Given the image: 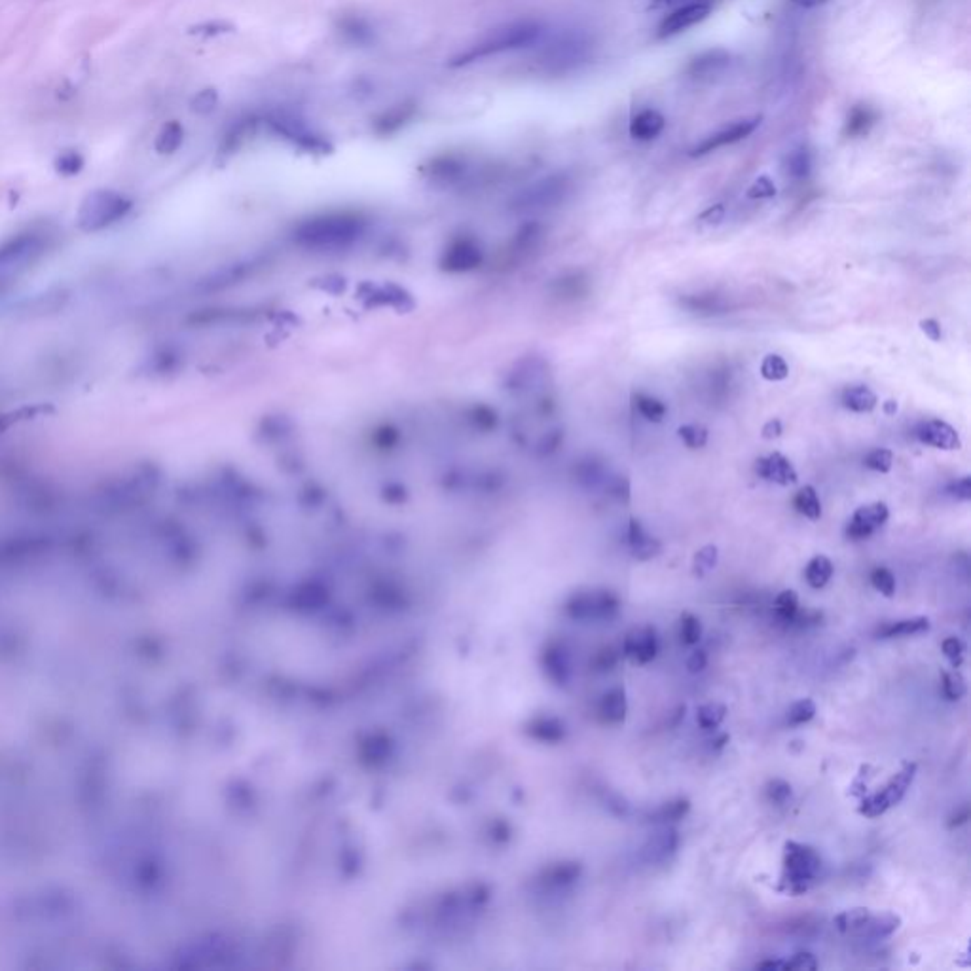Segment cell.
I'll use <instances>...</instances> for the list:
<instances>
[{
  "instance_id": "obj_55",
  "label": "cell",
  "mask_w": 971,
  "mask_h": 971,
  "mask_svg": "<svg viewBox=\"0 0 971 971\" xmlns=\"http://www.w3.org/2000/svg\"><path fill=\"white\" fill-rule=\"evenodd\" d=\"M723 216H725V207H723L721 204H717V205H714V207H710V209H706L698 218L702 220V223L719 225L721 220H723Z\"/></svg>"
},
{
  "instance_id": "obj_16",
  "label": "cell",
  "mask_w": 971,
  "mask_h": 971,
  "mask_svg": "<svg viewBox=\"0 0 971 971\" xmlns=\"http://www.w3.org/2000/svg\"><path fill=\"white\" fill-rule=\"evenodd\" d=\"M754 471H756V475L759 478H763L766 482L780 484V485H791V484H796L799 480V475H797L796 467H793L791 461L786 455H782L780 452L768 454L765 457L756 459Z\"/></svg>"
},
{
  "instance_id": "obj_3",
  "label": "cell",
  "mask_w": 971,
  "mask_h": 971,
  "mask_svg": "<svg viewBox=\"0 0 971 971\" xmlns=\"http://www.w3.org/2000/svg\"><path fill=\"white\" fill-rule=\"evenodd\" d=\"M131 209H134V202L125 194L101 188L84 197L78 207L76 223L82 232L95 234L122 223Z\"/></svg>"
},
{
  "instance_id": "obj_31",
  "label": "cell",
  "mask_w": 971,
  "mask_h": 971,
  "mask_svg": "<svg viewBox=\"0 0 971 971\" xmlns=\"http://www.w3.org/2000/svg\"><path fill=\"white\" fill-rule=\"evenodd\" d=\"M634 401H636L637 412L642 414L647 419V422H651V424H660L662 419H665L666 412H668L665 403H662L660 399H656V396H651V395H646V393L634 395Z\"/></svg>"
},
{
  "instance_id": "obj_28",
  "label": "cell",
  "mask_w": 971,
  "mask_h": 971,
  "mask_svg": "<svg viewBox=\"0 0 971 971\" xmlns=\"http://www.w3.org/2000/svg\"><path fill=\"white\" fill-rule=\"evenodd\" d=\"M480 260V253L476 247H473L467 241H459L455 247L450 249L446 255V264L450 270H469L475 268V264Z\"/></svg>"
},
{
  "instance_id": "obj_12",
  "label": "cell",
  "mask_w": 971,
  "mask_h": 971,
  "mask_svg": "<svg viewBox=\"0 0 971 971\" xmlns=\"http://www.w3.org/2000/svg\"><path fill=\"white\" fill-rule=\"evenodd\" d=\"M710 12H712V6L708 3H693L687 6H679L670 15L662 19V24L656 29V36L658 38L674 36L681 31L700 24V21H704L710 15Z\"/></svg>"
},
{
  "instance_id": "obj_50",
  "label": "cell",
  "mask_w": 971,
  "mask_h": 971,
  "mask_svg": "<svg viewBox=\"0 0 971 971\" xmlns=\"http://www.w3.org/2000/svg\"><path fill=\"white\" fill-rule=\"evenodd\" d=\"M818 969L816 956L810 953H797L791 960H786V971H814Z\"/></svg>"
},
{
  "instance_id": "obj_53",
  "label": "cell",
  "mask_w": 971,
  "mask_h": 971,
  "mask_svg": "<svg viewBox=\"0 0 971 971\" xmlns=\"http://www.w3.org/2000/svg\"><path fill=\"white\" fill-rule=\"evenodd\" d=\"M922 333L928 336L932 342H941L943 340V330H941V325L936 321V319H922L918 323Z\"/></svg>"
},
{
  "instance_id": "obj_19",
  "label": "cell",
  "mask_w": 971,
  "mask_h": 971,
  "mask_svg": "<svg viewBox=\"0 0 971 971\" xmlns=\"http://www.w3.org/2000/svg\"><path fill=\"white\" fill-rule=\"evenodd\" d=\"M666 120L658 110L646 108L642 113H637L630 122V137L636 141H653L656 139L662 131H665Z\"/></svg>"
},
{
  "instance_id": "obj_24",
  "label": "cell",
  "mask_w": 971,
  "mask_h": 971,
  "mask_svg": "<svg viewBox=\"0 0 971 971\" xmlns=\"http://www.w3.org/2000/svg\"><path fill=\"white\" fill-rule=\"evenodd\" d=\"M899 926H901V918L894 913H882L876 916L871 915L869 920L857 930V934L867 939H885L892 936L894 932H897Z\"/></svg>"
},
{
  "instance_id": "obj_29",
  "label": "cell",
  "mask_w": 971,
  "mask_h": 971,
  "mask_svg": "<svg viewBox=\"0 0 971 971\" xmlns=\"http://www.w3.org/2000/svg\"><path fill=\"white\" fill-rule=\"evenodd\" d=\"M689 810H691V801L681 797V799H674V801L660 805L656 810H653L647 816V818H649V822H656V824L677 822L681 818H686V816L689 814Z\"/></svg>"
},
{
  "instance_id": "obj_45",
  "label": "cell",
  "mask_w": 971,
  "mask_h": 971,
  "mask_svg": "<svg viewBox=\"0 0 971 971\" xmlns=\"http://www.w3.org/2000/svg\"><path fill=\"white\" fill-rule=\"evenodd\" d=\"M776 185L770 181V176L763 175L759 176V179H756V183L747 188L746 195L749 197V200H770V197L776 195Z\"/></svg>"
},
{
  "instance_id": "obj_57",
  "label": "cell",
  "mask_w": 971,
  "mask_h": 971,
  "mask_svg": "<svg viewBox=\"0 0 971 971\" xmlns=\"http://www.w3.org/2000/svg\"><path fill=\"white\" fill-rule=\"evenodd\" d=\"M782 433H784V427H782L780 419H770V422H766L763 425V438H766V440H775Z\"/></svg>"
},
{
  "instance_id": "obj_47",
  "label": "cell",
  "mask_w": 971,
  "mask_h": 971,
  "mask_svg": "<svg viewBox=\"0 0 971 971\" xmlns=\"http://www.w3.org/2000/svg\"><path fill=\"white\" fill-rule=\"evenodd\" d=\"M619 660H621V651L616 647H613V646H607V647H604V649H600L598 653H596L592 665H594L596 670L609 672L616 665H619Z\"/></svg>"
},
{
  "instance_id": "obj_15",
  "label": "cell",
  "mask_w": 971,
  "mask_h": 971,
  "mask_svg": "<svg viewBox=\"0 0 971 971\" xmlns=\"http://www.w3.org/2000/svg\"><path fill=\"white\" fill-rule=\"evenodd\" d=\"M915 436L920 440L922 445L934 446L937 450H960L962 448V440H960L958 431L953 425H948L946 422H941V419H928V422H922L916 427Z\"/></svg>"
},
{
  "instance_id": "obj_5",
  "label": "cell",
  "mask_w": 971,
  "mask_h": 971,
  "mask_svg": "<svg viewBox=\"0 0 971 971\" xmlns=\"http://www.w3.org/2000/svg\"><path fill=\"white\" fill-rule=\"evenodd\" d=\"M539 36H541V25L536 24V21H518V24H511L485 36L467 54L457 57V63L459 65L471 63V61L497 55L509 50L524 48V46H529V44H534Z\"/></svg>"
},
{
  "instance_id": "obj_60",
  "label": "cell",
  "mask_w": 971,
  "mask_h": 971,
  "mask_svg": "<svg viewBox=\"0 0 971 971\" xmlns=\"http://www.w3.org/2000/svg\"><path fill=\"white\" fill-rule=\"evenodd\" d=\"M693 3H696V0H665V5H668V6H677V8H679V6L693 5Z\"/></svg>"
},
{
  "instance_id": "obj_27",
  "label": "cell",
  "mask_w": 971,
  "mask_h": 971,
  "mask_svg": "<svg viewBox=\"0 0 971 971\" xmlns=\"http://www.w3.org/2000/svg\"><path fill=\"white\" fill-rule=\"evenodd\" d=\"M831 577H833V564H831V560H829L827 556H824V555L814 556V558L808 562L806 569H805V579H806V583H808L812 588H816V590L824 588V586L831 581Z\"/></svg>"
},
{
  "instance_id": "obj_17",
  "label": "cell",
  "mask_w": 971,
  "mask_h": 971,
  "mask_svg": "<svg viewBox=\"0 0 971 971\" xmlns=\"http://www.w3.org/2000/svg\"><path fill=\"white\" fill-rule=\"evenodd\" d=\"M626 543H628V548H630V555L639 560V562H647V560H653L660 555L662 550V545L656 537L649 536L642 522H639L637 518H630L628 520V527H626Z\"/></svg>"
},
{
  "instance_id": "obj_7",
  "label": "cell",
  "mask_w": 971,
  "mask_h": 971,
  "mask_svg": "<svg viewBox=\"0 0 971 971\" xmlns=\"http://www.w3.org/2000/svg\"><path fill=\"white\" fill-rule=\"evenodd\" d=\"M592 42L581 31H567L560 35L543 54V63L548 71L566 73L586 63L590 57Z\"/></svg>"
},
{
  "instance_id": "obj_11",
  "label": "cell",
  "mask_w": 971,
  "mask_h": 971,
  "mask_svg": "<svg viewBox=\"0 0 971 971\" xmlns=\"http://www.w3.org/2000/svg\"><path fill=\"white\" fill-rule=\"evenodd\" d=\"M888 518H890V509L886 503L875 501V503L859 506L846 526V537L852 541H864L871 537L876 529L885 526Z\"/></svg>"
},
{
  "instance_id": "obj_21",
  "label": "cell",
  "mask_w": 971,
  "mask_h": 971,
  "mask_svg": "<svg viewBox=\"0 0 971 971\" xmlns=\"http://www.w3.org/2000/svg\"><path fill=\"white\" fill-rule=\"evenodd\" d=\"M567 192V179L566 176H550L546 181H541L536 188L529 190L524 197V202L529 205H548L558 202L560 197Z\"/></svg>"
},
{
  "instance_id": "obj_38",
  "label": "cell",
  "mask_w": 971,
  "mask_h": 971,
  "mask_svg": "<svg viewBox=\"0 0 971 971\" xmlns=\"http://www.w3.org/2000/svg\"><path fill=\"white\" fill-rule=\"evenodd\" d=\"M719 558V550L716 545H706L695 555L693 560V573L696 577H706L716 567Z\"/></svg>"
},
{
  "instance_id": "obj_56",
  "label": "cell",
  "mask_w": 971,
  "mask_h": 971,
  "mask_svg": "<svg viewBox=\"0 0 971 971\" xmlns=\"http://www.w3.org/2000/svg\"><path fill=\"white\" fill-rule=\"evenodd\" d=\"M969 814H971V810H969V805H962V806H960V808H958V810H956V812H955V814L951 816V818H948V827H951V829H955V827H960V826L967 824V820H969Z\"/></svg>"
},
{
  "instance_id": "obj_58",
  "label": "cell",
  "mask_w": 971,
  "mask_h": 971,
  "mask_svg": "<svg viewBox=\"0 0 971 971\" xmlns=\"http://www.w3.org/2000/svg\"><path fill=\"white\" fill-rule=\"evenodd\" d=\"M756 967L765 969V971H786V962L784 960H763Z\"/></svg>"
},
{
  "instance_id": "obj_43",
  "label": "cell",
  "mask_w": 971,
  "mask_h": 971,
  "mask_svg": "<svg viewBox=\"0 0 971 971\" xmlns=\"http://www.w3.org/2000/svg\"><path fill=\"white\" fill-rule=\"evenodd\" d=\"M871 585L880 592L885 594L886 598H892V596L896 594V577L894 573L888 569V567H875L871 571Z\"/></svg>"
},
{
  "instance_id": "obj_48",
  "label": "cell",
  "mask_w": 971,
  "mask_h": 971,
  "mask_svg": "<svg viewBox=\"0 0 971 971\" xmlns=\"http://www.w3.org/2000/svg\"><path fill=\"white\" fill-rule=\"evenodd\" d=\"M945 494L951 496L956 501H969L971 499V476H962L958 480H953L945 488Z\"/></svg>"
},
{
  "instance_id": "obj_4",
  "label": "cell",
  "mask_w": 971,
  "mask_h": 971,
  "mask_svg": "<svg viewBox=\"0 0 971 971\" xmlns=\"http://www.w3.org/2000/svg\"><path fill=\"white\" fill-rule=\"evenodd\" d=\"M363 232L361 218L347 213L323 215L298 228V239L310 247H344Z\"/></svg>"
},
{
  "instance_id": "obj_54",
  "label": "cell",
  "mask_w": 971,
  "mask_h": 971,
  "mask_svg": "<svg viewBox=\"0 0 971 971\" xmlns=\"http://www.w3.org/2000/svg\"><path fill=\"white\" fill-rule=\"evenodd\" d=\"M706 665H708V655H706V651L702 649L695 651L687 660V668L691 674H700L706 668Z\"/></svg>"
},
{
  "instance_id": "obj_40",
  "label": "cell",
  "mask_w": 971,
  "mask_h": 971,
  "mask_svg": "<svg viewBox=\"0 0 971 971\" xmlns=\"http://www.w3.org/2000/svg\"><path fill=\"white\" fill-rule=\"evenodd\" d=\"M864 463L867 469L886 475L892 471L894 465V452L888 448H875L864 457Z\"/></svg>"
},
{
  "instance_id": "obj_8",
  "label": "cell",
  "mask_w": 971,
  "mask_h": 971,
  "mask_svg": "<svg viewBox=\"0 0 971 971\" xmlns=\"http://www.w3.org/2000/svg\"><path fill=\"white\" fill-rule=\"evenodd\" d=\"M915 775H916V765L905 763L897 775H894L885 787L862 803V806H859V814L867 816V818H876V816L888 812L892 806H896L905 797V793H907L909 786L915 780Z\"/></svg>"
},
{
  "instance_id": "obj_18",
  "label": "cell",
  "mask_w": 971,
  "mask_h": 971,
  "mask_svg": "<svg viewBox=\"0 0 971 971\" xmlns=\"http://www.w3.org/2000/svg\"><path fill=\"white\" fill-rule=\"evenodd\" d=\"M679 846V835L676 829H660L655 833L642 848V857L647 864H662L676 854Z\"/></svg>"
},
{
  "instance_id": "obj_34",
  "label": "cell",
  "mask_w": 971,
  "mask_h": 971,
  "mask_svg": "<svg viewBox=\"0 0 971 971\" xmlns=\"http://www.w3.org/2000/svg\"><path fill=\"white\" fill-rule=\"evenodd\" d=\"M797 611H799V596L796 590H784L776 596L775 613L782 623L791 625L793 619H796Z\"/></svg>"
},
{
  "instance_id": "obj_26",
  "label": "cell",
  "mask_w": 971,
  "mask_h": 971,
  "mask_svg": "<svg viewBox=\"0 0 971 971\" xmlns=\"http://www.w3.org/2000/svg\"><path fill=\"white\" fill-rule=\"evenodd\" d=\"M793 506H796V511L799 515H803L805 518L812 522L822 518V501L818 497V492H816V488L810 484L803 485V488L796 494V497H793Z\"/></svg>"
},
{
  "instance_id": "obj_23",
  "label": "cell",
  "mask_w": 971,
  "mask_h": 971,
  "mask_svg": "<svg viewBox=\"0 0 971 971\" xmlns=\"http://www.w3.org/2000/svg\"><path fill=\"white\" fill-rule=\"evenodd\" d=\"M841 403L846 410L856 414H869L876 408L878 399L867 385H848L841 393Z\"/></svg>"
},
{
  "instance_id": "obj_13",
  "label": "cell",
  "mask_w": 971,
  "mask_h": 971,
  "mask_svg": "<svg viewBox=\"0 0 971 971\" xmlns=\"http://www.w3.org/2000/svg\"><path fill=\"white\" fill-rule=\"evenodd\" d=\"M733 63V55L723 48L706 50L695 55L687 65V76L698 82H710L721 76Z\"/></svg>"
},
{
  "instance_id": "obj_41",
  "label": "cell",
  "mask_w": 971,
  "mask_h": 971,
  "mask_svg": "<svg viewBox=\"0 0 971 971\" xmlns=\"http://www.w3.org/2000/svg\"><path fill=\"white\" fill-rule=\"evenodd\" d=\"M816 716V704L812 698H801L796 704H791L787 710V723L789 725H805L812 721Z\"/></svg>"
},
{
  "instance_id": "obj_9",
  "label": "cell",
  "mask_w": 971,
  "mask_h": 971,
  "mask_svg": "<svg viewBox=\"0 0 971 971\" xmlns=\"http://www.w3.org/2000/svg\"><path fill=\"white\" fill-rule=\"evenodd\" d=\"M569 613L576 619L585 621H609L621 611L619 596L611 590H590L576 596L569 602Z\"/></svg>"
},
{
  "instance_id": "obj_32",
  "label": "cell",
  "mask_w": 971,
  "mask_h": 971,
  "mask_svg": "<svg viewBox=\"0 0 971 971\" xmlns=\"http://www.w3.org/2000/svg\"><path fill=\"white\" fill-rule=\"evenodd\" d=\"M183 139H185L183 125L179 122H169L158 134L156 150L160 154H173L175 150H179V146L183 145Z\"/></svg>"
},
{
  "instance_id": "obj_33",
  "label": "cell",
  "mask_w": 971,
  "mask_h": 971,
  "mask_svg": "<svg viewBox=\"0 0 971 971\" xmlns=\"http://www.w3.org/2000/svg\"><path fill=\"white\" fill-rule=\"evenodd\" d=\"M869 916H871V911L867 907H856V909L836 915L833 924L841 934H852L862 928V926L869 920Z\"/></svg>"
},
{
  "instance_id": "obj_46",
  "label": "cell",
  "mask_w": 971,
  "mask_h": 971,
  "mask_svg": "<svg viewBox=\"0 0 971 971\" xmlns=\"http://www.w3.org/2000/svg\"><path fill=\"white\" fill-rule=\"evenodd\" d=\"M82 167H84V158L80 156L78 152H63L61 156L55 160L57 173H61L65 176H73V175L80 173Z\"/></svg>"
},
{
  "instance_id": "obj_44",
  "label": "cell",
  "mask_w": 971,
  "mask_h": 971,
  "mask_svg": "<svg viewBox=\"0 0 971 971\" xmlns=\"http://www.w3.org/2000/svg\"><path fill=\"white\" fill-rule=\"evenodd\" d=\"M765 793H766V799L770 803L775 805H786L789 799H791V784H787L786 780L782 778H775L770 780L765 787Z\"/></svg>"
},
{
  "instance_id": "obj_59",
  "label": "cell",
  "mask_w": 971,
  "mask_h": 971,
  "mask_svg": "<svg viewBox=\"0 0 971 971\" xmlns=\"http://www.w3.org/2000/svg\"><path fill=\"white\" fill-rule=\"evenodd\" d=\"M791 3H793V5H797V6H801V8H816V6L824 5L826 0H791Z\"/></svg>"
},
{
  "instance_id": "obj_25",
  "label": "cell",
  "mask_w": 971,
  "mask_h": 971,
  "mask_svg": "<svg viewBox=\"0 0 971 971\" xmlns=\"http://www.w3.org/2000/svg\"><path fill=\"white\" fill-rule=\"evenodd\" d=\"M930 630V621L926 616H915V619H903L896 623H886L876 630V636L882 639L901 637V636H916Z\"/></svg>"
},
{
  "instance_id": "obj_61",
  "label": "cell",
  "mask_w": 971,
  "mask_h": 971,
  "mask_svg": "<svg viewBox=\"0 0 971 971\" xmlns=\"http://www.w3.org/2000/svg\"><path fill=\"white\" fill-rule=\"evenodd\" d=\"M882 408H885V414L894 415V414L897 412V403H896V401H886L885 406H882Z\"/></svg>"
},
{
  "instance_id": "obj_42",
  "label": "cell",
  "mask_w": 971,
  "mask_h": 971,
  "mask_svg": "<svg viewBox=\"0 0 971 971\" xmlns=\"http://www.w3.org/2000/svg\"><path fill=\"white\" fill-rule=\"evenodd\" d=\"M966 691H967L966 679L958 670L943 674V695L948 700H953V702L960 700L966 695Z\"/></svg>"
},
{
  "instance_id": "obj_10",
  "label": "cell",
  "mask_w": 971,
  "mask_h": 971,
  "mask_svg": "<svg viewBox=\"0 0 971 971\" xmlns=\"http://www.w3.org/2000/svg\"><path fill=\"white\" fill-rule=\"evenodd\" d=\"M761 122H763V116L761 115H754V116H746V118H740V120H736L733 124H728V125L721 127L719 131H714V134H710L708 137H704L700 143H696L689 150V156L691 158H700V156H706V154H710V152H714L717 148L740 143V141H744V139H747L749 135H752L754 131L761 125Z\"/></svg>"
},
{
  "instance_id": "obj_2",
  "label": "cell",
  "mask_w": 971,
  "mask_h": 971,
  "mask_svg": "<svg viewBox=\"0 0 971 971\" xmlns=\"http://www.w3.org/2000/svg\"><path fill=\"white\" fill-rule=\"evenodd\" d=\"M55 245V232L48 226H29L0 241V283L12 291Z\"/></svg>"
},
{
  "instance_id": "obj_37",
  "label": "cell",
  "mask_w": 971,
  "mask_h": 971,
  "mask_svg": "<svg viewBox=\"0 0 971 971\" xmlns=\"http://www.w3.org/2000/svg\"><path fill=\"white\" fill-rule=\"evenodd\" d=\"M677 436L681 438V443L686 445L689 450H700V448H704L706 445H708V429H706L704 425H698V424L681 425L677 429Z\"/></svg>"
},
{
  "instance_id": "obj_14",
  "label": "cell",
  "mask_w": 971,
  "mask_h": 971,
  "mask_svg": "<svg viewBox=\"0 0 971 971\" xmlns=\"http://www.w3.org/2000/svg\"><path fill=\"white\" fill-rule=\"evenodd\" d=\"M658 653V639L653 626H639L626 634L623 655L634 665H649Z\"/></svg>"
},
{
  "instance_id": "obj_30",
  "label": "cell",
  "mask_w": 971,
  "mask_h": 971,
  "mask_svg": "<svg viewBox=\"0 0 971 971\" xmlns=\"http://www.w3.org/2000/svg\"><path fill=\"white\" fill-rule=\"evenodd\" d=\"M784 169L791 176V179H806V176L812 171V154H810V150L806 146H799L796 150H791L787 154V158H786Z\"/></svg>"
},
{
  "instance_id": "obj_6",
  "label": "cell",
  "mask_w": 971,
  "mask_h": 971,
  "mask_svg": "<svg viewBox=\"0 0 971 971\" xmlns=\"http://www.w3.org/2000/svg\"><path fill=\"white\" fill-rule=\"evenodd\" d=\"M822 871V857L808 845L789 841L784 846L782 882L789 894H803Z\"/></svg>"
},
{
  "instance_id": "obj_20",
  "label": "cell",
  "mask_w": 971,
  "mask_h": 971,
  "mask_svg": "<svg viewBox=\"0 0 971 971\" xmlns=\"http://www.w3.org/2000/svg\"><path fill=\"white\" fill-rule=\"evenodd\" d=\"M878 122V113L866 103H857L848 110V116L845 122V135L850 139L866 137L873 125Z\"/></svg>"
},
{
  "instance_id": "obj_49",
  "label": "cell",
  "mask_w": 971,
  "mask_h": 971,
  "mask_svg": "<svg viewBox=\"0 0 971 971\" xmlns=\"http://www.w3.org/2000/svg\"><path fill=\"white\" fill-rule=\"evenodd\" d=\"M941 649H943L945 656L953 662V666L958 668L960 662H962V656H964V644L960 642V639L953 637V636L943 639Z\"/></svg>"
},
{
  "instance_id": "obj_1",
  "label": "cell",
  "mask_w": 971,
  "mask_h": 971,
  "mask_svg": "<svg viewBox=\"0 0 971 971\" xmlns=\"http://www.w3.org/2000/svg\"><path fill=\"white\" fill-rule=\"evenodd\" d=\"M160 485V475L154 465L141 463L101 482L92 492V501L106 515H125L148 503Z\"/></svg>"
},
{
  "instance_id": "obj_35",
  "label": "cell",
  "mask_w": 971,
  "mask_h": 971,
  "mask_svg": "<svg viewBox=\"0 0 971 971\" xmlns=\"http://www.w3.org/2000/svg\"><path fill=\"white\" fill-rule=\"evenodd\" d=\"M761 376L766 380V382H782L789 376V366L786 363V359L782 355H776V353H768V355L761 361Z\"/></svg>"
},
{
  "instance_id": "obj_51",
  "label": "cell",
  "mask_w": 971,
  "mask_h": 971,
  "mask_svg": "<svg viewBox=\"0 0 971 971\" xmlns=\"http://www.w3.org/2000/svg\"><path fill=\"white\" fill-rule=\"evenodd\" d=\"M216 94L213 90H205V92H200L195 95L194 103H192V108L194 113H200V115H207L211 113V110L216 106Z\"/></svg>"
},
{
  "instance_id": "obj_36",
  "label": "cell",
  "mask_w": 971,
  "mask_h": 971,
  "mask_svg": "<svg viewBox=\"0 0 971 971\" xmlns=\"http://www.w3.org/2000/svg\"><path fill=\"white\" fill-rule=\"evenodd\" d=\"M726 716V708L723 704H717V702H712V704H704L698 708L696 712V721L700 725V728H704V731H712V728H717L723 719Z\"/></svg>"
},
{
  "instance_id": "obj_52",
  "label": "cell",
  "mask_w": 971,
  "mask_h": 971,
  "mask_svg": "<svg viewBox=\"0 0 971 971\" xmlns=\"http://www.w3.org/2000/svg\"><path fill=\"white\" fill-rule=\"evenodd\" d=\"M686 305L689 307L691 312H710V314H717L721 310V305L716 304L714 298H704V296H689L686 298Z\"/></svg>"
},
{
  "instance_id": "obj_39",
  "label": "cell",
  "mask_w": 971,
  "mask_h": 971,
  "mask_svg": "<svg viewBox=\"0 0 971 971\" xmlns=\"http://www.w3.org/2000/svg\"><path fill=\"white\" fill-rule=\"evenodd\" d=\"M679 637H681L683 646H696L700 642L702 625H700V621L696 619L693 613H683L681 615Z\"/></svg>"
},
{
  "instance_id": "obj_62",
  "label": "cell",
  "mask_w": 971,
  "mask_h": 971,
  "mask_svg": "<svg viewBox=\"0 0 971 971\" xmlns=\"http://www.w3.org/2000/svg\"><path fill=\"white\" fill-rule=\"evenodd\" d=\"M726 742H728V736H726V735H723L721 738H717V740H716V747H723V746H725Z\"/></svg>"
},
{
  "instance_id": "obj_22",
  "label": "cell",
  "mask_w": 971,
  "mask_h": 971,
  "mask_svg": "<svg viewBox=\"0 0 971 971\" xmlns=\"http://www.w3.org/2000/svg\"><path fill=\"white\" fill-rule=\"evenodd\" d=\"M628 702H626V691L625 687H613L609 689L602 702H600V719L607 725H621L626 719Z\"/></svg>"
}]
</instances>
